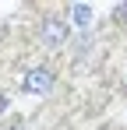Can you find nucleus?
<instances>
[{
	"label": "nucleus",
	"mask_w": 127,
	"mask_h": 130,
	"mask_svg": "<svg viewBox=\"0 0 127 130\" xmlns=\"http://www.w3.org/2000/svg\"><path fill=\"white\" fill-rule=\"evenodd\" d=\"M39 39H42V46L57 49V46H64L67 39H71V25L60 21V18H46V21H42V28H39Z\"/></svg>",
	"instance_id": "1"
},
{
	"label": "nucleus",
	"mask_w": 127,
	"mask_h": 130,
	"mask_svg": "<svg viewBox=\"0 0 127 130\" xmlns=\"http://www.w3.org/2000/svg\"><path fill=\"white\" fill-rule=\"evenodd\" d=\"M49 88H53V70L49 67H35V70L25 74V91L28 95H49Z\"/></svg>",
	"instance_id": "2"
},
{
	"label": "nucleus",
	"mask_w": 127,
	"mask_h": 130,
	"mask_svg": "<svg viewBox=\"0 0 127 130\" xmlns=\"http://www.w3.org/2000/svg\"><path fill=\"white\" fill-rule=\"evenodd\" d=\"M67 18H71V25H78V28H85V25L92 21V7H85V4H74Z\"/></svg>",
	"instance_id": "3"
},
{
	"label": "nucleus",
	"mask_w": 127,
	"mask_h": 130,
	"mask_svg": "<svg viewBox=\"0 0 127 130\" xmlns=\"http://www.w3.org/2000/svg\"><path fill=\"white\" fill-rule=\"evenodd\" d=\"M113 18H117V21H120V25H127V4H120V7L113 11Z\"/></svg>",
	"instance_id": "4"
},
{
	"label": "nucleus",
	"mask_w": 127,
	"mask_h": 130,
	"mask_svg": "<svg viewBox=\"0 0 127 130\" xmlns=\"http://www.w3.org/2000/svg\"><path fill=\"white\" fill-rule=\"evenodd\" d=\"M4 109H7V99H4V95H0V116H4Z\"/></svg>",
	"instance_id": "5"
},
{
	"label": "nucleus",
	"mask_w": 127,
	"mask_h": 130,
	"mask_svg": "<svg viewBox=\"0 0 127 130\" xmlns=\"http://www.w3.org/2000/svg\"><path fill=\"white\" fill-rule=\"evenodd\" d=\"M4 130H25V127H21V123H14V127H4Z\"/></svg>",
	"instance_id": "6"
}]
</instances>
